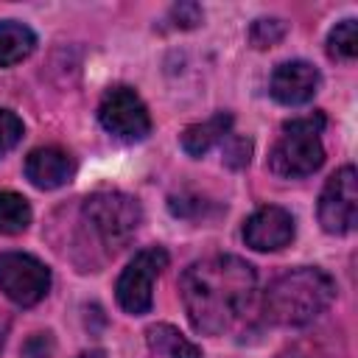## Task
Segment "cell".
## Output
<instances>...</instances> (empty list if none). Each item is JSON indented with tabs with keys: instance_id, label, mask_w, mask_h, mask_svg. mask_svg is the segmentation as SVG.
Here are the masks:
<instances>
[{
	"instance_id": "13",
	"label": "cell",
	"mask_w": 358,
	"mask_h": 358,
	"mask_svg": "<svg viewBox=\"0 0 358 358\" xmlns=\"http://www.w3.org/2000/svg\"><path fill=\"white\" fill-rule=\"evenodd\" d=\"M36 48V34L20 20H0V67H14Z\"/></svg>"
},
{
	"instance_id": "22",
	"label": "cell",
	"mask_w": 358,
	"mask_h": 358,
	"mask_svg": "<svg viewBox=\"0 0 358 358\" xmlns=\"http://www.w3.org/2000/svg\"><path fill=\"white\" fill-rule=\"evenodd\" d=\"M76 358H106V352H103V350H87V352H81V355H76Z\"/></svg>"
},
{
	"instance_id": "20",
	"label": "cell",
	"mask_w": 358,
	"mask_h": 358,
	"mask_svg": "<svg viewBox=\"0 0 358 358\" xmlns=\"http://www.w3.org/2000/svg\"><path fill=\"white\" fill-rule=\"evenodd\" d=\"M53 350H56L53 333H34V336H28V341L22 344L20 355H22V358H50Z\"/></svg>"
},
{
	"instance_id": "17",
	"label": "cell",
	"mask_w": 358,
	"mask_h": 358,
	"mask_svg": "<svg viewBox=\"0 0 358 358\" xmlns=\"http://www.w3.org/2000/svg\"><path fill=\"white\" fill-rule=\"evenodd\" d=\"M285 22L277 20V17H263V20H255L252 28H249V39L255 48H271L277 45L282 36H285Z\"/></svg>"
},
{
	"instance_id": "8",
	"label": "cell",
	"mask_w": 358,
	"mask_h": 358,
	"mask_svg": "<svg viewBox=\"0 0 358 358\" xmlns=\"http://www.w3.org/2000/svg\"><path fill=\"white\" fill-rule=\"evenodd\" d=\"M319 224L330 235H347L358 224V173L352 165L338 168L319 193Z\"/></svg>"
},
{
	"instance_id": "6",
	"label": "cell",
	"mask_w": 358,
	"mask_h": 358,
	"mask_svg": "<svg viewBox=\"0 0 358 358\" xmlns=\"http://www.w3.org/2000/svg\"><path fill=\"white\" fill-rule=\"evenodd\" d=\"M101 126L120 143H140L151 134V115L131 87H109L98 103Z\"/></svg>"
},
{
	"instance_id": "14",
	"label": "cell",
	"mask_w": 358,
	"mask_h": 358,
	"mask_svg": "<svg viewBox=\"0 0 358 358\" xmlns=\"http://www.w3.org/2000/svg\"><path fill=\"white\" fill-rule=\"evenodd\" d=\"M145 341H148L151 352H157L162 358H204L199 344H193L173 324H165V322L162 324H151L145 330Z\"/></svg>"
},
{
	"instance_id": "1",
	"label": "cell",
	"mask_w": 358,
	"mask_h": 358,
	"mask_svg": "<svg viewBox=\"0 0 358 358\" xmlns=\"http://www.w3.org/2000/svg\"><path fill=\"white\" fill-rule=\"evenodd\" d=\"M257 271L238 255H210L190 263L179 277V296L196 333L224 336L255 305Z\"/></svg>"
},
{
	"instance_id": "4",
	"label": "cell",
	"mask_w": 358,
	"mask_h": 358,
	"mask_svg": "<svg viewBox=\"0 0 358 358\" xmlns=\"http://www.w3.org/2000/svg\"><path fill=\"white\" fill-rule=\"evenodd\" d=\"M81 218H84L87 229L98 238L101 246H106L109 252H117L140 229V224H143V207L129 193L101 190V193H92V196L84 199Z\"/></svg>"
},
{
	"instance_id": "10",
	"label": "cell",
	"mask_w": 358,
	"mask_h": 358,
	"mask_svg": "<svg viewBox=\"0 0 358 358\" xmlns=\"http://www.w3.org/2000/svg\"><path fill=\"white\" fill-rule=\"evenodd\" d=\"M319 84H322L319 70L305 59H294L274 67L268 78V92L282 106H302L319 92Z\"/></svg>"
},
{
	"instance_id": "3",
	"label": "cell",
	"mask_w": 358,
	"mask_h": 358,
	"mask_svg": "<svg viewBox=\"0 0 358 358\" xmlns=\"http://www.w3.org/2000/svg\"><path fill=\"white\" fill-rule=\"evenodd\" d=\"M324 123L327 120L322 112L285 120L280 140L268 151V171L282 179H302L319 171L324 162V145H322Z\"/></svg>"
},
{
	"instance_id": "21",
	"label": "cell",
	"mask_w": 358,
	"mask_h": 358,
	"mask_svg": "<svg viewBox=\"0 0 358 358\" xmlns=\"http://www.w3.org/2000/svg\"><path fill=\"white\" fill-rule=\"evenodd\" d=\"M171 17L176 20L173 25L176 28H196L201 20H204V11L196 6V3H179L171 8Z\"/></svg>"
},
{
	"instance_id": "18",
	"label": "cell",
	"mask_w": 358,
	"mask_h": 358,
	"mask_svg": "<svg viewBox=\"0 0 358 358\" xmlns=\"http://www.w3.org/2000/svg\"><path fill=\"white\" fill-rule=\"evenodd\" d=\"M22 134H25V126H22L20 115L11 109H0V157L14 151L17 143L22 140Z\"/></svg>"
},
{
	"instance_id": "9",
	"label": "cell",
	"mask_w": 358,
	"mask_h": 358,
	"mask_svg": "<svg viewBox=\"0 0 358 358\" xmlns=\"http://www.w3.org/2000/svg\"><path fill=\"white\" fill-rule=\"evenodd\" d=\"M294 232H296L294 215L277 204H266L255 210L243 221V229H241L243 243L255 252H277L294 241Z\"/></svg>"
},
{
	"instance_id": "11",
	"label": "cell",
	"mask_w": 358,
	"mask_h": 358,
	"mask_svg": "<svg viewBox=\"0 0 358 358\" xmlns=\"http://www.w3.org/2000/svg\"><path fill=\"white\" fill-rule=\"evenodd\" d=\"M73 176H76V159L70 151H64L59 145L34 148L25 157V179L39 190L64 187Z\"/></svg>"
},
{
	"instance_id": "5",
	"label": "cell",
	"mask_w": 358,
	"mask_h": 358,
	"mask_svg": "<svg viewBox=\"0 0 358 358\" xmlns=\"http://www.w3.org/2000/svg\"><path fill=\"white\" fill-rule=\"evenodd\" d=\"M162 268H168V252L162 246L140 249L115 282L117 305L131 316L148 313L154 305V280L162 274Z\"/></svg>"
},
{
	"instance_id": "2",
	"label": "cell",
	"mask_w": 358,
	"mask_h": 358,
	"mask_svg": "<svg viewBox=\"0 0 358 358\" xmlns=\"http://www.w3.org/2000/svg\"><path fill=\"white\" fill-rule=\"evenodd\" d=\"M336 299V280L316 268L302 266L280 274L263 294V313L280 327H305L319 319Z\"/></svg>"
},
{
	"instance_id": "12",
	"label": "cell",
	"mask_w": 358,
	"mask_h": 358,
	"mask_svg": "<svg viewBox=\"0 0 358 358\" xmlns=\"http://www.w3.org/2000/svg\"><path fill=\"white\" fill-rule=\"evenodd\" d=\"M229 131H232V115H229V112H218V115H213V117L204 120V123H190V126L182 131L179 143H182L185 154H190V157H204L213 145L224 143V137H227Z\"/></svg>"
},
{
	"instance_id": "15",
	"label": "cell",
	"mask_w": 358,
	"mask_h": 358,
	"mask_svg": "<svg viewBox=\"0 0 358 358\" xmlns=\"http://www.w3.org/2000/svg\"><path fill=\"white\" fill-rule=\"evenodd\" d=\"M31 204L25 196L14 190H0V232L3 235H20L31 227Z\"/></svg>"
},
{
	"instance_id": "19",
	"label": "cell",
	"mask_w": 358,
	"mask_h": 358,
	"mask_svg": "<svg viewBox=\"0 0 358 358\" xmlns=\"http://www.w3.org/2000/svg\"><path fill=\"white\" fill-rule=\"evenodd\" d=\"M224 162L229 165V168H243V165H249V157H252V140H246V137H241V134H227L224 137Z\"/></svg>"
},
{
	"instance_id": "23",
	"label": "cell",
	"mask_w": 358,
	"mask_h": 358,
	"mask_svg": "<svg viewBox=\"0 0 358 358\" xmlns=\"http://www.w3.org/2000/svg\"><path fill=\"white\" fill-rule=\"evenodd\" d=\"M6 330H8V322L0 324V352H3V344H6Z\"/></svg>"
},
{
	"instance_id": "7",
	"label": "cell",
	"mask_w": 358,
	"mask_h": 358,
	"mask_svg": "<svg viewBox=\"0 0 358 358\" xmlns=\"http://www.w3.org/2000/svg\"><path fill=\"white\" fill-rule=\"evenodd\" d=\"M0 291L20 308L42 302L50 291V268L28 252H0Z\"/></svg>"
},
{
	"instance_id": "16",
	"label": "cell",
	"mask_w": 358,
	"mask_h": 358,
	"mask_svg": "<svg viewBox=\"0 0 358 358\" xmlns=\"http://www.w3.org/2000/svg\"><path fill=\"white\" fill-rule=\"evenodd\" d=\"M327 56L336 62H352L358 56V20H341L327 34Z\"/></svg>"
}]
</instances>
